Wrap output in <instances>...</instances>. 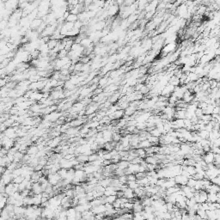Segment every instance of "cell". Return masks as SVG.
<instances>
[{
	"mask_svg": "<svg viewBox=\"0 0 220 220\" xmlns=\"http://www.w3.org/2000/svg\"><path fill=\"white\" fill-rule=\"evenodd\" d=\"M176 47H177L176 42L164 45L163 49H162V53L168 56L169 54H171V53H173V52H175V51H176Z\"/></svg>",
	"mask_w": 220,
	"mask_h": 220,
	"instance_id": "cell-1",
	"label": "cell"
},
{
	"mask_svg": "<svg viewBox=\"0 0 220 220\" xmlns=\"http://www.w3.org/2000/svg\"><path fill=\"white\" fill-rule=\"evenodd\" d=\"M61 116H62V114L60 112H58V111H54V112L49 114L47 115H45L44 120H46V121H50V122H56Z\"/></svg>",
	"mask_w": 220,
	"mask_h": 220,
	"instance_id": "cell-2",
	"label": "cell"
},
{
	"mask_svg": "<svg viewBox=\"0 0 220 220\" xmlns=\"http://www.w3.org/2000/svg\"><path fill=\"white\" fill-rule=\"evenodd\" d=\"M100 103L99 102H91L90 105H88L86 108V111H85V114L86 115H91V114H94L96 113V110L99 108Z\"/></svg>",
	"mask_w": 220,
	"mask_h": 220,
	"instance_id": "cell-3",
	"label": "cell"
},
{
	"mask_svg": "<svg viewBox=\"0 0 220 220\" xmlns=\"http://www.w3.org/2000/svg\"><path fill=\"white\" fill-rule=\"evenodd\" d=\"M47 180H48V182L51 184L52 186H56L62 179L60 178V176L58 175V173H56V174H50L47 176Z\"/></svg>",
	"mask_w": 220,
	"mask_h": 220,
	"instance_id": "cell-4",
	"label": "cell"
},
{
	"mask_svg": "<svg viewBox=\"0 0 220 220\" xmlns=\"http://www.w3.org/2000/svg\"><path fill=\"white\" fill-rule=\"evenodd\" d=\"M4 133L5 136L10 138V139H16V138H18L17 137V133H16V129L12 127H8L6 130L4 132Z\"/></svg>",
	"mask_w": 220,
	"mask_h": 220,
	"instance_id": "cell-5",
	"label": "cell"
},
{
	"mask_svg": "<svg viewBox=\"0 0 220 220\" xmlns=\"http://www.w3.org/2000/svg\"><path fill=\"white\" fill-rule=\"evenodd\" d=\"M124 115H125V111L119 109V110L115 111L114 113H113L112 114H110L108 117L110 118L111 121H119L121 118L124 117Z\"/></svg>",
	"mask_w": 220,
	"mask_h": 220,
	"instance_id": "cell-6",
	"label": "cell"
},
{
	"mask_svg": "<svg viewBox=\"0 0 220 220\" xmlns=\"http://www.w3.org/2000/svg\"><path fill=\"white\" fill-rule=\"evenodd\" d=\"M61 139H62V138H60V137L53 138V139H52L48 142L47 145H48L51 149H52V148L55 149L56 147H58V145H60L61 142H62V140H61Z\"/></svg>",
	"mask_w": 220,
	"mask_h": 220,
	"instance_id": "cell-7",
	"label": "cell"
},
{
	"mask_svg": "<svg viewBox=\"0 0 220 220\" xmlns=\"http://www.w3.org/2000/svg\"><path fill=\"white\" fill-rule=\"evenodd\" d=\"M43 98V93L40 91H33L32 95L29 97V100L33 102H40L41 99Z\"/></svg>",
	"mask_w": 220,
	"mask_h": 220,
	"instance_id": "cell-8",
	"label": "cell"
},
{
	"mask_svg": "<svg viewBox=\"0 0 220 220\" xmlns=\"http://www.w3.org/2000/svg\"><path fill=\"white\" fill-rule=\"evenodd\" d=\"M60 167L61 169H72L73 167V163H72V161H69V160H66L63 158L62 160L60 162Z\"/></svg>",
	"mask_w": 220,
	"mask_h": 220,
	"instance_id": "cell-9",
	"label": "cell"
},
{
	"mask_svg": "<svg viewBox=\"0 0 220 220\" xmlns=\"http://www.w3.org/2000/svg\"><path fill=\"white\" fill-rule=\"evenodd\" d=\"M175 183L179 185V186H186L188 179L183 176V175H177V176L175 177Z\"/></svg>",
	"mask_w": 220,
	"mask_h": 220,
	"instance_id": "cell-10",
	"label": "cell"
},
{
	"mask_svg": "<svg viewBox=\"0 0 220 220\" xmlns=\"http://www.w3.org/2000/svg\"><path fill=\"white\" fill-rule=\"evenodd\" d=\"M43 20L41 18H36L34 21H32L30 23V29L31 30H37L40 28V26L42 24Z\"/></svg>",
	"mask_w": 220,
	"mask_h": 220,
	"instance_id": "cell-11",
	"label": "cell"
},
{
	"mask_svg": "<svg viewBox=\"0 0 220 220\" xmlns=\"http://www.w3.org/2000/svg\"><path fill=\"white\" fill-rule=\"evenodd\" d=\"M214 157H215V154L212 153V151L206 153L203 156V160L206 163V164L213 163H214Z\"/></svg>",
	"mask_w": 220,
	"mask_h": 220,
	"instance_id": "cell-12",
	"label": "cell"
},
{
	"mask_svg": "<svg viewBox=\"0 0 220 220\" xmlns=\"http://www.w3.org/2000/svg\"><path fill=\"white\" fill-rule=\"evenodd\" d=\"M90 211H91L95 215H96V214H102V213L106 212V206H105V205H101V206L92 207Z\"/></svg>",
	"mask_w": 220,
	"mask_h": 220,
	"instance_id": "cell-13",
	"label": "cell"
},
{
	"mask_svg": "<svg viewBox=\"0 0 220 220\" xmlns=\"http://www.w3.org/2000/svg\"><path fill=\"white\" fill-rule=\"evenodd\" d=\"M39 151H40V150H39V148H38L37 145H30L28 148L27 153L26 154H28L31 157H35Z\"/></svg>",
	"mask_w": 220,
	"mask_h": 220,
	"instance_id": "cell-14",
	"label": "cell"
},
{
	"mask_svg": "<svg viewBox=\"0 0 220 220\" xmlns=\"http://www.w3.org/2000/svg\"><path fill=\"white\" fill-rule=\"evenodd\" d=\"M120 10V7L117 5L116 4H114L112 5V6H110L109 8L107 10V13H108V16H115V15L117 14V12Z\"/></svg>",
	"mask_w": 220,
	"mask_h": 220,
	"instance_id": "cell-15",
	"label": "cell"
},
{
	"mask_svg": "<svg viewBox=\"0 0 220 220\" xmlns=\"http://www.w3.org/2000/svg\"><path fill=\"white\" fill-rule=\"evenodd\" d=\"M32 192H33L34 194H41L43 193V189L41 187V184L40 182H35L34 183L33 187H32Z\"/></svg>",
	"mask_w": 220,
	"mask_h": 220,
	"instance_id": "cell-16",
	"label": "cell"
},
{
	"mask_svg": "<svg viewBox=\"0 0 220 220\" xmlns=\"http://www.w3.org/2000/svg\"><path fill=\"white\" fill-rule=\"evenodd\" d=\"M123 192H124V197L128 199H134L136 197V195H135V193H134V190L129 188V187H127L126 189H124Z\"/></svg>",
	"mask_w": 220,
	"mask_h": 220,
	"instance_id": "cell-17",
	"label": "cell"
},
{
	"mask_svg": "<svg viewBox=\"0 0 220 220\" xmlns=\"http://www.w3.org/2000/svg\"><path fill=\"white\" fill-rule=\"evenodd\" d=\"M137 109L138 108L136 107L133 106V105L130 104V106H129L127 109L125 110V115L124 116H128V117H132L133 115H134V114L137 112Z\"/></svg>",
	"mask_w": 220,
	"mask_h": 220,
	"instance_id": "cell-18",
	"label": "cell"
},
{
	"mask_svg": "<svg viewBox=\"0 0 220 220\" xmlns=\"http://www.w3.org/2000/svg\"><path fill=\"white\" fill-rule=\"evenodd\" d=\"M207 197H208V193L204 190H200L199 191V204H203L205 202L207 201Z\"/></svg>",
	"mask_w": 220,
	"mask_h": 220,
	"instance_id": "cell-19",
	"label": "cell"
},
{
	"mask_svg": "<svg viewBox=\"0 0 220 220\" xmlns=\"http://www.w3.org/2000/svg\"><path fill=\"white\" fill-rule=\"evenodd\" d=\"M112 178H113V177H108V178H103V179H102V180L99 181L98 184L101 185V186H102L103 187H105V188H106V187L111 186V182H112Z\"/></svg>",
	"mask_w": 220,
	"mask_h": 220,
	"instance_id": "cell-20",
	"label": "cell"
},
{
	"mask_svg": "<svg viewBox=\"0 0 220 220\" xmlns=\"http://www.w3.org/2000/svg\"><path fill=\"white\" fill-rule=\"evenodd\" d=\"M13 175L12 174H4L2 175V179L1 180L4 181L5 185H8L11 183L13 181Z\"/></svg>",
	"mask_w": 220,
	"mask_h": 220,
	"instance_id": "cell-21",
	"label": "cell"
},
{
	"mask_svg": "<svg viewBox=\"0 0 220 220\" xmlns=\"http://www.w3.org/2000/svg\"><path fill=\"white\" fill-rule=\"evenodd\" d=\"M117 194V191L116 188L113 186H109L105 188V192H104V195L105 196H110V195H116Z\"/></svg>",
	"mask_w": 220,
	"mask_h": 220,
	"instance_id": "cell-22",
	"label": "cell"
},
{
	"mask_svg": "<svg viewBox=\"0 0 220 220\" xmlns=\"http://www.w3.org/2000/svg\"><path fill=\"white\" fill-rule=\"evenodd\" d=\"M175 185H176V183H175V178H169V179H166L165 183H164L163 187L165 189H168V188H169V187H175Z\"/></svg>",
	"mask_w": 220,
	"mask_h": 220,
	"instance_id": "cell-23",
	"label": "cell"
},
{
	"mask_svg": "<svg viewBox=\"0 0 220 220\" xmlns=\"http://www.w3.org/2000/svg\"><path fill=\"white\" fill-rule=\"evenodd\" d=\"M152 145H151V143L149 141L148 139H145V140H144V141H140V143L139 144V145H138V149L139 148H142V149H148L150 147H151Z\"/></svg>",
	"mask_w": 220,
	"mask_h": 220,
	"instance_id": "cell-24",
	"label": "cell"
},
{
	"mask_svg": "<svg viewBox=\"0 0 220 220\" xmlns=\"http://www.w3.org/2000/svg\"><path fill=\"white\" fill-rule=\"evenodd\" d=\"M80 44L84 46V48H88V47H90V46L93 45V41L90 39L89 37H86V38H84V39H83L81 40Z\"/></svg>",
	"mask_w": 220,
	"mask_h": 220,
	"instance_id": "cell-25",
	"label": "cell"
},
{
	"mask_svg": "<svg viewBox=\"0 0 220 220\" xmlns=\"http://www.w3.org/2000/svg\"><path fill=\"white\" fill-rule=\"evenodd\" d=\"M24 153H22V151H17L16 154L14 155V162L15 163H21V161L23 160V157H24Z\"/></svg>",
	"mask_w": 220,
	"mask_h": 220,
	"instance_id": "cell-26",
	"label": "cell"
},
{
	"mask_svg": "<svg viewBox=\"0 0 220 220\" xmlns=\"http://www.w3.org/2000/svg\"><path fill=\"white\" fill-rule=\"evenodd\" d=\"M76 159H77L78 161L80 163H89V157L86 156V155H84V154H79L77 156V157H76Z\"/></svg>",
	"mask_w": 220,
	"mask_h": 220,
	"instance_id": "cell-27",
	"label": "cell"
},
{
	"mask_svg": "<svg viewBox=\"0 0 220 220\" xmlns=\"http://www.w3.org/2000/svg\"><path fill=\"white\" fill-rule=\"evenodd\" d=\"M145 161L148 164H154V165H157L158 163H161V161L157 160V158L155 157V156L154 157H146Z\"/></svg>",
	"mask_w": 220,
	"mask_h": 220,
	"instance_id": "cell-28",
	"label": "cell"
},
{
	"mask_svg": "<svg viewBox=\"0 0 220 220\" xmlns=\"http://www.w3.org/2000/svg\"><path fill=\"white\" fill-rule=\"evenodd\" d=\"M169 84H171V85H173V86H175V87L180 86V84H181V83H180V78H176L175 76H173V77H171V78L169 79Z\"/></svg>",
	"mask_w": 220,
	"mask_h": 220,
	"instance_id": "cell-29",
	"label": "cell"
},
{
	"mask_svg": "<svg viewBox=\"0 0 220 220\" xmlns=\"http://www.w3.org/2000/svg\"><path fill=\"white\" fill-rule=\"evenodd\" d=\"M41 199H42V193L41 194H35L33 197L34 200V206H40L41 205Z\"/></svg>",
	"mask_w": 220,
	"mask_h": 220,
	"instance_id": "cell-30",
	"label": "cell"
},
{
	"mask_svg": "<svg viewBox=\"0 0 220 220\" xmlns=\"http://www.w3.org/2000/svg\"><path fill=\"white\" fill-rule=\"evenodd\" d=\"M130 162H128V161H124V160H121V162H120L117 165H118V168L119 169H124V170H126L129 165H130Z\"/></svg>",
	"mask_w": 220,
	"mask_h": 220,
	"instance_id": "cell-31",
	"label": "cell"
},
{
	"mask_svg": "<svg viewBox=\"0 0 220 220\" xmlns=\"http://www.w3.org/2000/svg\"><path fill=\"white\" fill-rule=\"evenodd\" d=\"M218 199V196L217 193H208V197H207V201L208 203H215Z\"/></svg>",
	"mask_w": 220,
	"mask_h": 220,
	"instance_id": "cell-32",
	"label": "cell"
},
{
	"mask_svg": "<svg viewBox=\"0 0 220 220\" xmlns=\"http://www.w3.org/2000/svg\"><path fill=\"white\" fill-rule=\"evenodd\" d=\"M77 21H78V15H74L71 13H70L69 16L66 19V22H72V23H75Z\"/></svg>",
	"mask_w": 220,
	"mask_h": 220,
	"instance_id": "cell-33",
	"label": "cell"
},
{
	"mask_svg": "<svg viewBox=\"0 0 220 220\" xmlns=\"http://www.w3.org/2000/svg\"><path fill=\"white\" fill-rule=\"evenodd\" d=\"M209 134H210V133L209 132H207L206 130L198 132V135L199 136V138H201L202 139H209Z\"/></svg>",
	"mask_w": 220,
	"mask_h": 220,
	"instance_id": "cell-34",
	"label": "cell"
},
{
	"mask_svg": "<svg viewBox=\"0 0 220 220\" xmlns=\"http://www.w3.org/2000/svg\"><path fill=\"white\" fill-rule=\"evenodd\" d=\"M118 199L117 198L116 195H110V196H105V201H106V203L108 204H114V201L116 200V199Z\"/></svg>",
	"mask_w": 220,
	"mask_h": 220,
	"instance_id": "cell-35",
	"label": "cell"
},
{
	"mask_svg": "<svg viewBox=\"0 0 220 220\" xmlns=\"http://www.w3.org/2000/svg\"><path fill=\"white\" fill-rule=\"evenodd\" d=\"M137 181H138V183H139V187H145V186L149 185V179H148L147 176L145 177V178H143V179H140V180H137Z\"/></svg>",
	"mask_w": 220,
	"mask_h": 220,
	"instance_id": "cell-36",
	"label": "cell"
},
{
	"mask_svg": "<svg viewBox=\"0 0 220 220\" xmlns=\"http://www.w3.org/2000/svg\"><path fill=\"white\" fill-rule=\"evenodd\" d=\"M58 175H60V178L62 179V180H64V179L67 177V175H68V169H60V170L58 171Z\"/></svg>",
	"mask_w": 220,
	"mask_h": 220,
	"instance_id": "cell-37",
	"label": "cell"
},
{
	"mask_svg": "<svg viewBox=\"0 0 220 220\" xmlns=\"http://www.w3.org/2000/svg\"><path fill=\"white\" fill-rule=\"evenodd\" d=\"M58 41L60 40H50L49 41L47 42L48 44V46H49V48L50 50H53L56 46H58Z\"/></svg>",
	"mask_w": 220,
	"mask_h": 220,
	"instance_id": "cell-38",
	"label": "cell"
},
{
	"mask_svg": "<svg viewBox=\"0 0 220 220\" xmlns=\"http://www.w3.org/2000/svg\"><path fill=\"white\" fill-rule=\"evenodd\" d=\"M127 186H128L129 188L135 190L139 187V183H138L137 181H127Z\"/></svg>",
	"mask_w": 220,
	"mask_h": 220,
	"instance_id": "cell-39",
	"label": "cell"
},
{
	"mask_svg": "<svg viewBox=\"0 0 220 220\" xmlns=\"http://www.w3.org/2000/svg\"><path fill=\"white\" fill-rule=\"evenodd\" d=\"M196 182H197V181H196L195 179L192 176L191 178L188 179V181H187V186H188L189 187H191V188H194V187H195V185H196Z\"/></svg>",
	"mask_w": 220,
	"mask_h": 220,
	"instance_id": "cell-40",
	"label": "cell"
},
{
	"mask_svg": "<svg viewBox=\"0 0 220 220\" xmlns=\"http://www.w3.org/2000/svg\"><path fill=\"white\" fill-rule=\"evenodd\" d=\"M98 159H101V157L98 156L97 153H93L92 155L89 156V163H92L95 162V161L98 160Z\"/></svg>",
	"mask_w": 220,
	"mask_h": 220,
	"instance_id": "cell-41",
	"label": "cell"
},
{
	"mask_svg": "<svg viewBox=\"0 0 220 220\" xmlns=\"http://www.w3.org/2000/svg\"><path fill=\"white\" fill-rule=\"evenodd\" d=\"M24 180H25V178L23 177L22 175H19V176H16V177H15V178L13 179V181H12V182L19 185V184H21Z\"/></svg>",
	"mask_w": 220,
	"mask_h": 220,
	"instance_id": "cell-42",
	"label": "cell"
},
{
	"mask_svg": "<svg viewBox=\"0 0 220 220\" xmlns=\"http://www.w3.org/2000/svg\"><path fill=\"white\" fill-rule=\"evenodd\" d=\"M121 135L120 133H113V141L116 142V143H119L121 141Z\"/></svg>",
	"mask_w": 220,
	"mask_h": 220,
	"instance_id": "cell-43",
	"label": "cell"
},
{
	"mask_svg": "<svg viewBox=\"0 0 220 220\" xmlns=\"http://www.w3.org/2000/svg\"><path fill=\"white\" fill-rule=\"evenodd\" d=\"M150 133H151V136H153V137H157V138H160V137L163 135L162 133H160L159 131H158V129H157V128L153 129V130H152Z\"/></svg>",
	"mask_w": 220,
	"mask_h": 220,
	"instance_id": "cell-44",
	"label": "cell"
},
{
	"mask_svg": "<svg viewBox=\"0 0 220 220\" xmlns=\"http://www.w3.org/2000/svg\"><path fill=\"white\" fill-rule=\"evenodd\" d=\"M121 201L120 199H117L115 201H114V203L113 204V206L114 209H120V208H121Z\"/></svg>",
	"mask_w": 220,
	"mask_h": 220,
	"instance_id": "cell-45",
	"label": "cell"
},
{
	"mask_svg": "<svg viewBox=\"0 0 220 220\" xmlns=\"http://www.w3.org/2000/svg\"><path fill=\"white\" fill-rule=\"evenodd\" d=\"M118 179H119L120 182H121L122 185L127 184V175H122V176H120V177H118Z\"/></svg>",
	"mask_w": 220,
	"mask_h": 220,
	"instance_id": "cell-46",
	"label": "cell"
},
{
	"mask_svg": "<svg viewBox=\"0 0 220 220\" xmlns=\"http://www.w3.org/2000/svg\"><path fill=\"white\" fill-rule=\"evenodd\" d=\"M139 92L141 93L143 96H144V95H147V94H149L150 92H151V90H150L149 88L146 86V85H145V86L142 88L141 90H140Z\"/></svg>",
	"mask_w": 220,
	"mask_h": 220,
	"instance_id": "cell-47",
	"label": "cell"
},
{
	"mask_svg": "<svg viewBox=\"0 0 220 220\" xmlns=\"http://www.w3.org/2000/svg\"><path fill=\"white\" fill-rule=\"evenodd\" d=\"M204 114V111H203V109H201V108H197V110L195 111V115L198 117V118L199 119L200 118V117L203 115Z\"/></svg>",
	"mask_w": 220,
	"mask_h": 220,
	"instance_id": "cell-48",
	"label": "cell"
},
{
	"mask_svg": "<svg viewBox=\"0 0 220 220\" xmlns=\"http://www.w3.org/2000/svg\"><path fill=\"white\" fill-rule=\"evenodd\" d=\"M127 181H137V178H136V175L134 174H131V175H127Z\"/></svg>",
	"mask_w": 220,
	"mask_h": 220,
	"instance_id": "cell-49",
	"label": "cell"
},
{
	"mask_svg": "<svg viewBox=\"0 0 220 220\" xmlns=\"http://www.w3.org/2000/svg\"><path fill=\"white\" fill-rule=\"evenodd\" d=\"M211 182H212V184H215V185H220V178L219 176H217L215 178H213L212 180H211Z\"/></svg>",
	"mask_w": 220,
	"mask_h": 220,
	"instance_id": "cell-50",
	"label": "cell"
},
{
	"mask_svg": "<svg viewBox=\"0 0 220 220\" xmlns=\"http://www.w3.org/2000/svg\"><path fill=\"white\" fill-rule=\"evenodd\" d=\"M102 159L103 160H111L112 159V156H111L110 152H108V153L105 154L103 156V157H102Z\"/></svg>",
	"mask_w": 220,
	"mask_h": 220,
	"instance_id": "cell-51",
	"label": "cell"
},
{
	"mask_svg": "<svg viewBox=\"0 0 220 220\" xmlns=\"http://www.w3.org/2000/svg\"><path fill=\"white\" fill-rule=\"evenodd\" d=\"M219 114V115H220V107H219V106L214 107L213 114Z\"/></svg>",
	"mask_w": 220,
	"mask_h": 220,
	"instance_id": "cell-52",
	"label": "cell"
},
{
	"mask_svg": "<svg viewBox=\"0 0 220 220\" xmlns=\"http://www.w3.org/2000/svg\"><path fill=\"white\" fill-rule=\"evenodd\" d=\"M44 220H52V219H46H46H44Z\"/></svg>",
	"mask_w": 220,
	"mask_h": 220,
	"instance_id": "cell-53",
	"label": "cell"
},
{
	"mask_svg": "<svg viewBox=\"0 0 220 220\" xmlns=\"http://www.w3.org/2000/svg\"><path fill=\"white\" fill-rule=\"evenodd\" d=\"M133 220H139V219H133Z\"/></svg>",
	"mask_w": 220,
	"mask_h": 220,
	"instance_id": "cell-54",
	"label": "cell"
},
{
	"mask_svg": "<svg viewBox=\"0 0 220 220\" xmlns=\"http://www.w3.org/2000/svg\"><path fill=\"white\" fill-rule=\"evenodd\" d=\"M129 220H133V219H129Z\"/></svg>",
	"mask_w": 220,
	"mask_h": 220,
	"instance_id": "cell-55",
	"label": "cell"
}]
</instances>
